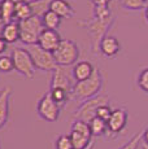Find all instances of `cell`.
I'll return each instance as SVG.
<instances>
[{"mask_svg":"<svg viewBox=\"0 0 148 149\" xmlns=\"http://www.w3.org/2000/svg\"><path fill=\"white\" fill-rule=\"evenodd\" d=\"M103 87V75L99 68L94 69V73L91 74L90 78L82 82H75L73 87V96L78 100L86 101L89 99L98 96Z\"/></svg>","mask_w":148,"mask_h":149,"instance_id":"6da1fadb","label":"cell"},{"mask_svg":"<svg viewBox=\"0 0 148 149\" xmlns=\"http://www.w3.org/2000/svg\"><path fill=\"white\" fill-rule=\"evenodd\" d=\"M79 54V47L72 39H62L60 42L59 47L53 51V57H55L56 62L59 66H70V65H75L78 62Z\"/></svg>","mask_w":148,"mask_h":149,"instance_id":"7a4b0ae2","label":"cell"},{"mask_svg":"<svg viewBox=\"0 0 148 149\" xmlns=\"http://www.w3.org/2000/svg\"><path fill=\"white\" fill-rule=\"evenodd\" d=\"M20 26V40L26 45H33L38 43V38L43 31V22L40 17L31 16L30 18L17 21Z\"/></svg>","mask_w":148,"mask_h":149,"instance_id":"3957f363","label":"cell"},{"mask_svg":"<svg viewBox=\"0 0 148 149\" xmlns=\"http://www.w3.org/2000/svg\"><path fill=\"white\" fill-rule=\"evenodd\" d=\"M13 65H15V70L20 73L21 75L26 77L27 79H33L35 77L36 68L34 64L33 58H31L30 53L25 48H15L10 53Z\"/></svg>","mask_w":148,"mask_h":149,"instance_id":"277c9868","label":"cell"},{"mask_svg":"<svg viewBox=\"0 0 148 149\" xmlns=\"http://www.w3.org/2000/svg\"><path fill=\"white\" fill-rule=\"evenodd\" d=\"M113 18H112V14L110 16H96L95 18L89 19V21H81L78 22V25L81 26H84L89 30V33L92 35L94 38V48L95 51L99 48L100 45V42L103 40L104 38V34L107 31V29L109 27V25L112 24Z\"/></svg>","mask_w":148,"mask_h":149,"instance_id":"5b68a950","label":"cell"},{"mask_svg":"<svg viewBox=\"0 0 148 149\" xmlns=\"http://www.w3.org/2000/svg\"><path fill=\"white\" fill-rule=\"evenodd\" d=\"M26 49H27V52L30 53L34 64H35L36 70L55 71L56 69L59 68V65H57V62H56L52 52H48V51L43 49V48L39 47L38 44L27 45Z\"/></svg>","mask_w":148,"mask_h":149,"instance_id":"8992f818","label":"cell"},{"mask_svg":"<svg viewBox=\"0 0 148 149\" xmlns=\"http://www.w3.org/2000/svg\"><path fill=\"white\" fill-rule=\"evenodd\" d=\"M103 105H109V97H108V95H98L82 102L78 110L74 113V117H75V119L89 123L91 119H94L96 117L98 109L103 107Z\"/></svg>","mask_w":148,"mask_h":149,"instance_id":"52a82bcc","label":"cell"},{"mask_svg":"<svg viewBox=\"0 0 148 149\" xmlns=\"http://www.w3.org/2000/svg\"><path fill=\"white\" fill-rule=\"evenodd\" d=\"M36 113L42 119H44L47 122H56L59 119L60 113H61V108L52 99L50 91H47L39 99L38 104H36Z\"/></svg>","mask_w":148,"mask_h":149,"instance_id":"ba28073f","label":"cell"},{"mask_svg":"<svg viewBox=\"0 0 148 149\" xmlns=\"http://www.w3.org/2000/svg\"><path fill=\"white\" fill-rule=\"evenodd\" d=\"M129 114L125 108H117L112 111L110 118L107 121L108 134H112L113 136H117L125 127H126Z\"/></svg>","mask_w":148,"mask_h":149,"instance_id":"9c48e42d","label":"cell"},{"mask_svg":"<svg viewBox=\"0 0 148 149\" xmlns=\"http://www.w3.org/2000/svg\"><path fill=\"white\" fill-rule=\"evenodd\" d=\"M72 78H73V75L68 74L62 66H59L55 71H52L50 90H52V88H61V90H65L66 92H69L73 96L74 84L72 83Z\"/></svg>","mask_w":148,"mask_h":149,"instance_id":"30bf717a","label":"cell"},{"mask_svg":"<svg viewBox=\"0 0 148 149\" xmlns=\"http://www.w3.org/2000/svg\"><path fill=\"white\" fill-rule=\"evenodd\" d=\"M61 35L59 34L57 30H50V29H43V31L40 33L38 38V43L36 44L39 47H42L43 49L52 52L59 47L60 42H61Z\"/></svg>","mask_w":148,"mask_h":149,"instance_id":"8fae6325","label":"cell"},{"mask_svg":"<svg viewBox=\"0 0 148 149\" xmlns=\"http://www.w3.org/2000/svg\"><path fill=\"white\" fill-rule=\"evenodd\" d=\"M12 95V87H7L0 90V130L7 125L9 118V100Z\"/></svg>","mask_w":148,"mask_h":149,"instance_id":"7c38bea8","label":"cell"},{"mask_svg":"<svg viewBox=\"0 0 148 149\" xmlns=\"http://www.w3.org/2000/svg\"><path fill=\"white\" fill-rule=\"evenodd\" d=\"M50 10L55 12L61 18H72L75 14V10L72 7V4L68 3L66 0H51Z\"/></svg>","mask_w":148,"mask_h":149,"instance_id":"4fadbf2b","label":"cell"},{"mask_svg":"<svg viewBox=\"0 0 148 149\" xmlns=\"http://www.w3.org/2000/svg\"><path fill=\"white\" fill-rule=\"evenodd\" d=\"M99 49L100 52L107 57H113L116 56L119 49H121V45H119V42L116 36L112 35H105L103 38V40L100 42V45H99Z\"/></svg>","mask_w":148,"mask_h":149,"instance_id":"5bb4252c","label":"cell"},{"mask_svg":"<svg viewBox=\"0 0 148 149\" xmlns=\"http://www.w3.org/2000/svg\"><path fill=\"white\" fill-rule=\"evenodd\" d=\"M94 69H95V66L89 61H78L74 65V68L72 70L73 79L77 82L86 81L87 78L91 77V74L94 73Z\"/></svg>","mask_w":148,"mask_h":149,"instance_id":"9a60e30c","label":"cell"},{"mask_svg":"<svg viewBox=\"0 0 148 149\" xmlns=\"http://www.w3.org/2000/svg\"><path fill=\"white\" fill-rule=\"evenodd\" d=\"M0 36L4 39L8 44L16 43L17 40H20V26L17 21H12L4 24L0 31Z\"/></svg>","mask_w":148,"mask_h":149,"instance_id":"2e32d148","label":"cell"},{"mask_svg":"<svg viewBox=\"0 0 148 149\" xmlns=\"http://www.w3.org/2000/svg\"><path fill=\"white\" fill-rule=\"evenodd\" d=\"M1 1V13H0V21L4 24L15 21V8L16 3L20 0H0Z\"/></svg>","mask_w":148,"mask_h":149,"instance_id":"e0dca14e","label":"cell"},{"mask_svg":"<svg viewBox=\"0 0 148 149\" xmlns=\"http://www.w3.org/2000/svg\"><path fill=\"white\" fill-rule=\"evenodd\" d=\"M31 16H33V9H31L30 1H27V0H20V1L16 3L15 19L22 21V19L30 18Z\"/></svg>","mask_w":148,"mask_h":149,"instance_id":"ac0fdd59","label":"cell"},{"mask_svg":"<svg viewBox=\"0 0 148 149\" xmlns=\"http://www.w3.org/2000/svg\"><path fill=\"white\" fill-rule=\"evenodd\" d=\"M42 22H43L44 29H50V30H56L61 25V17L52 10H47L43 16H42Z\"/></svg>","mask_w":148,"mask_h":149,"instance_id":"d6986e66","label":"cell"},{"mask_svg":"<svg viewBox=\"0 0 148 149\" xmlns=\"http://www.w3.org/2000/svg\"><path fill=\"white\" fill-rule=\"evenodd\" d=\"M69 136H70V140H72L73 149H84L89 147L91 141H92V137L84 136L79 132H75V131H70Z\"/></svg>","mask_w":148,"mask_h":149,"instance_id":"ffe728a7","label":"cell"},{"mask_svg":"<svg viewBox=\"0 0 148 149\" xmlns=\"http://www.w3.org/2000/svg\"><path fill=\"white\" fill-rule=\"evenodd\" d=\"M89 125H90V130H91L92 136H101L108 132L107 122L100 119L99 117H95L94 119H91L89 122Z\"/></svg>","mask_w":148,"mask_h":149,"instance_id":"44dd1931","label":"cell"},{"mask_svg":"<svg viewBox=\"0 0 148 149\" xmlns=\"http://www.w3.org/2000/svg\"><path fill=\"white\" fill-rule=\"evenodd\" d=\"M50 93L60 108L65 107L66 102L69 101V99L72 97V95L69 92H66L65 90H61V88H52V90H50Z\"/></svg>","mask_w":148,"mask_h":149,"instance_id":"7402d4cb","label":"cell"},{"mask_svg":"<svg viewBox=\"0 0 148 149\" xmlns=\"http://www.w3.org/2000/svg\"><path fill=\"white\" fill-rule=\"evenodd\" d=\"M50 3L51 0H30V5L31 9H33V16L40 17L50 10Z\"/></svg>","mask_w":148,"mask_h":149,"instance_id":"603a6c76","label":"cell"},{"mask_svg":"<svg viewBox=\"0 0 148 149\" xmlns=\"http://www.w3.org/2000/svg\"><path fill=\"white\" fill-rule=\"evenodd\" d=\"M72 131H75V132H79L84 136L92 137V134H91L90 130V125L84 121H79V119H75L72 125Z\"/></svg>","mask_w":148,"mask_h":149,"instance_id":"cb8c5ba5","label":"cell"},{"mask_svg":"<svg viewBox=\"0 0 148 149\" xmlns=\"http://www.w3.org/2000/svg\"><path fill=\"white\" fill-rule=\"evenodd\" d=\"M121 5L126 9H143L148 7V0H121Z\"/></svg>","mask_w":148,"mask_h":149,"instance_id":"d4e9b609","label":"cell"},{"mask_svg":"<svg viewBox=\"0 0 148 149\" xmlns=\"http://www.w3.org/2000/svg\"><path fill=\"white\" fill-rule=\"evenodd\" d=\"M15 70L12 57L10 56H0V71L1 73H10Z\"/></svg>","mask_w":148,"mask_h":149,"instance_id":"484cf974","label":"cell"},{"mask_svg":"<svg viewBox=\"0 0 148 149\" xmlns=\"http://www.w3.org/2000/svg\"><path fill=\"white\" fill-rule=\"evenodd\" d=\"M55 145L56 149H73V144L69 135H60L56 139Z\"/></svg>","mask_w":148,"mask_h":149,"instance_id":"4316f807","label":"cell"},{"mask_svg":"<svg viewBox=\"0 0 148 149\" xmlns=\"http://www.w3.org/2000/svg\"><path fill=\"white\" fill-rule=\"evenodd\" d=\"M142 139H143V132L135 134V135H134L131 139L126 143V144L122 145L119 149H138L139 144H140V141H142Z\"/></svg>","mask_w":148,"mask_h":149,"instance_id":"83f0119b","label":"cell"},{"mask_svg":"<svg viewBox=\"0 0 148 149\" xmlns=\"http://www.w3.org/2000/svg\"><path fill=\"white\" fill-rule=\"evenodd\" d=\"M138 86L142 91L148 93V68L140 71L138 77Z\"/></svg>","mask_w":148,"mask_h":149,"instance_id":"f1b7e54d","label":"cell"},{"mask_svg":"<svg viewBox=\"0 0 148 149\" xmlns=\"http://www.w3.org/2000/svg\"><path fill=\"white\" fill-rule=\"evenodd\" d=\"M112 109H110L109 105H103V107H100L98 109V111H96V117H99L100 119H103V121L107 122L108 119L110 118V114H112Z\"/></svg>","mask_w":148,"mask_h":149,"instance_id":"f546056e","label":"cell"},{"mask_svg":"<svg viewBox=\"0 0 148 149\" xmlns=\"http://www.w3.org/2000/svg\"><path fill=\"white\" fill-rule=\"evenodd\" d=\"M95 7H108L109 0H92Z\"/></svg>","mask_w":148,"mask_h":149,"instance_id":"4dcf8cb0","label":"cell"},{"mask_svg":"<svg viewBox=\"0 0 148 149\" xmlns=\"http://www.w3.org/2000/svg\"><path fill=\"white\" fill-rule=\"evenodd\" d=\"M7 47H8V43L0 36V54L4 53L5 51H7Z\"/></svg>","mask_w":148,"mask_h":149,"instance_id":"1f68e13d","label":"cell"},{"mask_svg":"<svg viewBox=\"0 0 148 149\" xmlns=\"http://www.w3.org/2000/svg\"><path fill=\"white\" fill-rule=\"evenodd\" d=\"M143 140H144V144L148 145V128L143 131Z\"/></svg>","mask_w":148,"mask_h":149,"instance_id":"d6a6232c","label":"cell"},{"mask_svg":"<svg viewBox=\"0 0 148 149\" xmlns=\"http://www.w3.org/2000/svg\"><path fill=\"white\" fill-rule=\"evenodd\" d=\"M94 148V140H92V141H91V144L89 145V147H87V148H84V149H92Z\"/></svg>","mask_w":148,"mask_h":149,"instance_id":"836d02e7","label":"cell"},{"mask_svg":"<svg viewBox=\"0 0 148 149\" xmlns=\"http://www.w3.org/2000/svg\"><path fill=\"white\" fill-rule=\"evenodd\" d=\"M146 18H147V21H148V7L146 8Z\"/></svg>","mask_w":148,"mask_h":149,"instance_id":"e575fe53","label":"cell"},{"mask_svg":"<svg viewBox=\"0 0 148 149\" xmlns=\"http://www.w3.org/2000/svg\"><path fill=\"white\" fill-rule=\"evenodd\" d=\"M0 13H1V1H0Z\"/></svg>","mask_w":148,"mask_h":149,"instance_id":"d590c367","label":"cell"},{"mask_svg":"<svg viewBox=\"0 0 148 149\" xmlns=\"http://www.w3.org/2000/svg\"><path fill=\"white\" fill-rule=\"evenodd\" d=\"M144 149H148V145H146V144H144Z\"/></svg>","mask_w":148,"mask_h":149,"instance_id":"8d00e7d4","label":"cell"},{"mask_svg":"<svg viewBox=\"0 0 148 149\" xmlns=\"http://www.w3.org/2000/svg\"><path fill=\"white\" fill-rule=\"evenodd\" d=\"M0 149H1V145H0Z\"/></svg>","mask_w":148,"mask_h":149,"instance_id":"74e56055","label":"cell"}]
</instances>
